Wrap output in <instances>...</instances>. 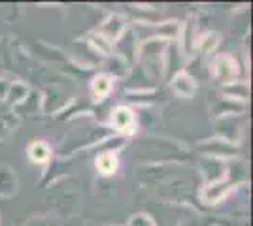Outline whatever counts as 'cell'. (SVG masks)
I'll return each mask as SVG.
<instances>
[{
	"instance_id": "1",
	"label": "cell",
	"mask_w": 253,
	"mask_h": 226,
	"mask_svg": "<svg viewBox=\"0 0 253 226\" xmlns=\"http://www.w3.org/2000/svg\"><path fill=\"white\" fill-rule=\"evenodd\" d=\"M17 191V175L8 166H0V196H11Z\"/></svg>"
},
{
	"instance_id": "2",
	"label": "cell",
	"mask_w": 253,
	"mask_h": 226,
	"mask_svg": "<svg viewBox=\"0 0 253 226\" xmlns=\"http://www.w3.org/2000/svg\"><path fill=\"white\" fill-rule=\"evenodd\" d=\"M123 29H125L123 19L114 15V17H110V19H106V23L100 27V32H102L100 36H104L106 40H117V38L121 36V32H123Z\"/></svg>"
},
{
	"instance_id": "3",
	"label": "cell",
	"mask_w": 253,
	"mask_h": 226,
	"mask_svg": "<svg viewBox=\"0 0 253 226\" xmlns=\"http://www.w3.org/2000/svg\"><path fill=\"white\" fill-rule=\"evenodd\" d=\"M217 68H215V74H217V77L221 79V81H225V83H229V81H232L234 79V75H236V63L232 61L231 57H219V61H217Z\"/></svg>"
},
{
	"instance_id": "4",
	"label": "cell",
	"mask_w": 253,
	"mask_h": 226,
	"mask_svg": "<svg viewBox=\"0 0 253 226\" xmlns=\"http://www.w3.org/2000/svg\"><path fill=\"white\" fill-rule=\"evenodd\" d=\"M174 91L178 93L179 97H191L193 93H195V81H193V77L187 75L185 72H179L176 77H174Z\"/></svg>"
},
{
	"instance_id": "5",
	"label": "cell",
	"mask_w": 253,
	"mask_h": 226,
	"mask_svg": "<svg viewBox=\"0 0 253 226\" xmlns=\"http://www.w3.org/2000/svg\"><path fill=\"white\" fill-rule=\"evenodd\" d=\"M112 123L114 127L119 130H128L132 129V123H134V115L128 108H117L112 113Z\"/></svg>"
},
{
	"instance_id": "6",
	"label": "cell",
	"mask_w": 253,
	"mask_h": 226,
	"mask_svg": "<svg viewBox=\"0 0 253 226\" xmlns=\"http://www.w3.org/2000/svg\"><path fill=\"white\" fill-rule=\"evenodd\" d=\"M96 168H98V172L104 173V175L114 173L117 168L116 155H114V153H102V155H98V159H96Z\"/></svg>"
},
{
	"instance_id": "7",
	"label": "cell",
	"mask_w": 253,
	"mask_h": 226,
	"mask_svg": "<svg viewBox=\"0 0 253 226\" xmlns=\"http://www.w3.org/2000/svg\"><path fill=\"white\" fill-rule=\"evenodd\" d=\"M51 151H49V145L45 141H34L29 147V157H31L34 162H45L49 159Z\"/></svg>"
},
{
	"instance_id": "8",
	"label": "cell",
	"mask_w": 253,
	"mask_h": 226,
	"mask_svg": "<svg viewBox=\"0 0 253 226\" xmlns=\"http://www.w3.org/2000/svg\"><path fill=\"white\" fill-rule=\"evenodd\" d=\"M112 91V77L110 75H96L93 79V95L96 98H104Z\"/></svg>"
},
{
	"instance_id": "9",
	"label": "cell",
	"mask_w": 253,
	"mask_h": 226,
	"mask_svg": "<svg viewBox=\"0 0 253 226\" xmlns=\"http://www.w3.org/2000/svg\"><path fill=\"white\" fill-rule=\"evenodd\" d=\"M225 193H227V185L219 183V181H213V183H210L204 189V198H206L208 202H215V200H219Z\"/></svg>"
},
{
	"instance_id": "10",
	"label": "cell",
	"mask_w": 253,
	"mask_h": 226,
	"mask_svg": "<svg viewBox=\"0 0 253 226\" xmlns=\"http://www.w3.org/2000/svg\"><path fill=\"white\" fill-rule=\"evenodd\" d=\"M17 125V119L6 115V113H0V140H4L8 134H10L13 127Z\"/></svg>"
},
{
	"instance_id": "11",
	"label": "cell",
	"mask_w": 253,
	"mask_h": 226,
	"mask_svg": "<svg viewBox=\"0 0 253 226\" xmlns=\"http://www.w3.org/2000/svg\"><path fill=\"white\" fill-rule=\"evenodd\" d=\"M27 87L21 85V83H13L10 85V91H8V98H10L11 104H17V102H21L23 98L27 97Z\"/></svg>"
},
{
	"instance_id": "12",
	"label": "cell",
	"mask_w": 253,
	"mask_h": 226,
	"mask_svg": "<svg viewBox=\"0 0 253 226\" xmlns=\"http://www.w3.org/2000/svg\"><path fill=\"white\" fill-rule=\"evenodd\" d=\"M91 42L95 43V47H96V49H100L102 53H110V51H112L110 40H106L104 36H100V34H95V36L91 38Z\"/></svg>"
},
{
	"instance_id": "13",
	"label": "cell",
	"mask_w": 253,
	"mask_h": 226,
	"mask_svg": "<svg viewBox=\"0 0 253 226\" xmlns=\"http://www.w3.org/2000/svg\"><path fill=\"white\" fill-rule=\"evenodd\" d=\"M217 38H219V36H217L215 32L206 34V36H204V40H202V51H204V53H208L210 49H213V47H215V43H217Z\"/></svg>"
},
{
	"instance_id": "14",
	"label": "cell",
	"mask_w": 253,
	"mask_h": 226,
	"mask_svg": "<svg viewBox=\"0 0 253 226\" xmlns=\"http://www.w3.org/2000/svg\"><path fill=\"white\" fill-rule=\"evenodd\" d=\"M149 225H153V221L149 219V217L146 215H136L132 221H130V225L128 226H149Z\"/></svg>"
},
{
	"instance_id": "15",
	"label": "cell",
	"mask_w": 253,
	"mask_h": 226,
	"mask_svg": "<svg viewBox=\"0 0 253 226\" xmlns=\"http://www.w3.org/2000/svg\"><path fill=\"white\" fill-rule=\"evenodd\" d=\"M8 91H10V83L6 79H0V100L8 97Z\"/></svg>"
}]
</instances>
